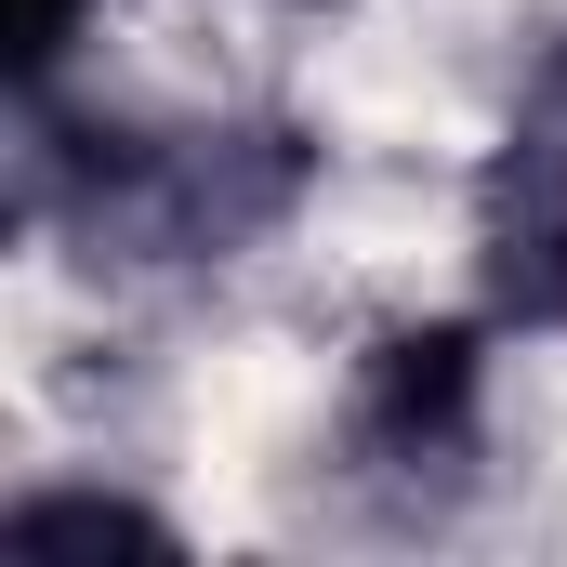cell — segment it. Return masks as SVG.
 Masks as SVG:
<instances>
[{
	"instance_id": "obj_3",
	"label": "cell",
	"mask_w": 567,
	"mask_h": 567,
	"mask_svg": "<svg viewBox=\"0 0 567 567\" xmlns=\"http://www.w3.org/2000/svg\"><path fill=\"white\" fill-rule=\"evenodd\" d=\"M343 449L370 475H462L475 462V330H396L370 343L357 370V410H343Z\"/></svg>"
},
{
	"instance_id": "obj_1",
	"label": "cell",
	"mask_w": 567,
	"mask_h": 567,
	"mask_svg": "<svg viewBox=\"0 0 567 567\" xmlns=\"http://www.w3.org/2000/svg\"><path fill=\"white\" fill-rule=\"evenodd\" d=\"M303 133L265 120H93L80 145L40 133L27 212H53L93 265H225L303 198Z\"/></svg>"
},
{
	"instance_id": "obj_2",
	"label": "cell",
	"mask_w": 567,
	"mask_h": 567,
	"mask_svg": "<svg viewBox=\"0 0 567 567\" xmlns=\"http://www.w3.org/2000/svg\"><path fill=\"white\" fill-rule=\"evenodd\" d=\"M475 278H488V330L567 343V40L515 80L502 145L475 158Z\"/></svg>"
}]
</instances>
